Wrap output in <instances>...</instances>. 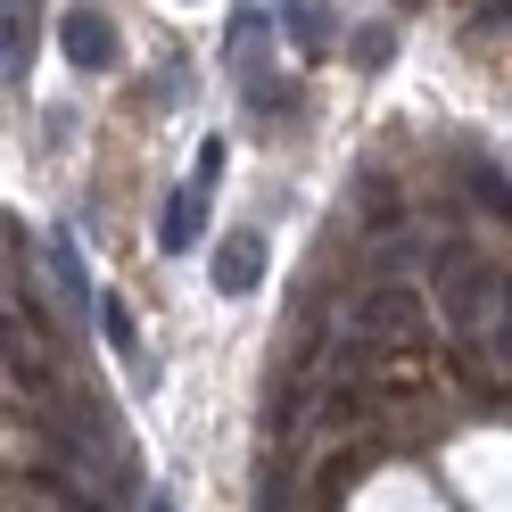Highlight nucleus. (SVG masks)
Masks as SVG:
<instances>
[{"label": "nucleus", "mask_w": 512, "mask_h": 512, "mask_svg": "<svg viewBox=\"0 0 512 512\" xmlns=\"http://www.w3.org/2000/svg\"><path fill=\"white\" fill-rule=\"evenodd\" d=\"M430 281H438V306H446V323H455V331H479V323L504 306V273L488 265V256H471L463 240H446V248H438Z\"/></svg>", "instance_id": "nucleus-1"}, {"label": "nucleus", "mask_w": 512, "mask_h": 512, "mask_svg": "<svg viewBox=\"0 0 512 512\" xmlns=\"http://www.w3.org/2000/svg\"><path fill=\"white\" fill-rule=\"evenodd\" d=\"M58 50H67V67H75V75H108L116 58H124L116 25H108L100 9H67V17H58Z\"/></svg>", "instance_id": "nucleus-2"}, {"label": "nucleus", "mask_w": 512, "mask_h": 512, "mask_svg": "<svg viewBox=\"0 0 512 512\" xmlns=\"http://www.w3.org/2000/svg\"><path fill=\"white\" fill-rule=\"evenodd\" d=\"M356 331H364V339L422 331V290H413V281H372V290L356 298Z\"/></svg>", "instance_id": "nucleus-3"}, {"label": "nucleus", "mask_w": 512, "mask_h": 512, "mask_svg": "<svg viewBox=\"0 0 512 512\" xmlns=\"http://www.w3.org/2000/svg\"><path fill=\"white\" fill-rule=\"evenodd\" d=\"M215 290L223 298H248L256 281H265V232H232V240H215Z\"/></svg>", "instance_id": "nucleus-4"}, {"label": "nucleus", "mask_w": 512, "mask_h": 512, "mask_svg": "<svg viewBox=\"0 0 512 512\" xmlns=\"http://www.w3.org/2000/svg\"><path fill=\"white\" fill-rule=\"evenodd\" d=\"M199 232H207V182H182L174 199H166V215H157V248H166V256H190Z\"/></svg>", "instance_id": "nucleus-5"}, {"label": "nucleus", "mask_w": 512, "mask_h": 512, "mask_svg": "<svg viewBox=\"0 0 512 512\" xmlns=\"http://www.w3.org/2000/svg\"><path fill=\"white\" fill-rule=\"evenodd\" d=\"M463 190L479 207H488L496 223H512V174L496 166V157H479V149H463Z\"/></svg>", "instance_id": "nucleus-6"}, {"label": "nucleus", "mask_w": 512, "mask_h": 512, "mask_svg": "<svg viewBox=\"0 0 512 512\" xmlns=\"http://www.w3.org/2000/svg\"><path fill=\"white\" fill-rule=\"evenodd\" d=\"M100 331H108V347L124 356V372H133V380H157V364L141 356V339H133V306H124V298H100Z\"/></svg>", "instance_id": "nucleus-7"}, {"label": "nucleus", "mask_w": 512, "mask_h": 512, "mask_svg": "<svg viewBox=\"0 0 512 512\" xmlns=\"http://www.w3.org/2000/svg\"><path fill=\"white\" fill-rule=\"evenodd\" d=\"M281 34L298 42V58H323L331 50V17L314 9V0H281Z\"/></svg>", "instance_id": "nucleus-8"}, {"label": "nucleus", "mask_w": 512, "mask_h": 512, "mask_svg": "<svg viewBox=\"0 0 512 512\" xmlns=\"http://www.w3.org/2000/svg\"><path fill=\"white\" fill-rule=\"evenodd\" d=\"M0 67H9V75L34 67V0H9V25H0Z\"/></svg>", "instance_id": "nucleus-9"}, {"label": "nucleus", "mask_w": 512, "mask_h": 512, "mask_svg": "<svg viewBox=\"0 0 512 512\" xmlns=\"http://www.w3.org/2000/svg\"><path fill=\"white\" fill-rule=\"evenodd\" d=\"M413 265H422V240H413V232H389V240L372 248V273H380V281H405Z\"/></svg>", "instance_id": "nucleus-10"}, {"label": "nucleus", "mask_w": 512, "mask_h": 512, "mask_svg": "<svg viewBox=\"0 0 512 512\" xmlns=\"http://www.w3.org/2000/svg\"><path fill=\"white\" fill-rule=\"evenodd\" d=\"M356 190H364V199H356V207H364V223H397V182L380 174V166H364V182H356Z\"/></svg>", "instance_id": "nucleus-11"}, {"label": "nucleus", "mask_w": 512, "mask_h": 512, "mask_svg": "<svg viewBox=\"0 0 512 512\" xmlns=\"http://www.w3.org/2000/svg\"><path fill=\"white\" fill-rule=\"evenodd\" d=\"M347 50H356L364 67H389V50H397V34H389V25H356V42H347Z\"/></svg>", "instance_id": "nucleus-12"}, {"label": "nucleus", "mask_w": 512, "mask_h": 512, "mask_svg": "<svg viewBox=\"0 0 512 512\" xmlns=\"http://www.w3.org/2000/svg\"><path fill=\"white\" fill-rule=\"evenodd\" d=\"M50 265H58V281H67V298H91V290H83V265H75V240H58Z\"/></svg>", "instance_id": "nucleus-13"}, {"label": "nucleus", "mask_w": 512, "mask_h": 512, "mask_svg": "<svg viewBox=\"0 0 512 512\" xmlns=\"http://www.w3.org/2000/svg\"><path fill=\"white\" fill-rule=\"evenodd\" d=\"M190 182H207V190L223 182V141H199V174H190Z\"/></svg>", "instance_id": "nucleus-14"}, {"label": "nucleus", "mask_w": 512, "mask_h": 512, "mask_svg": "<svg viewBox=\"0 0 512 512\" xmlns=\"http://www.w3.org/2000/svg\"><path fill=\"white\" fill-rule=\"evenodd\" d=\"M488 9H496V17H504V25H512V0H488Z\"/></svg>", "instance_id": "nucleus-15"}]
</instances>
